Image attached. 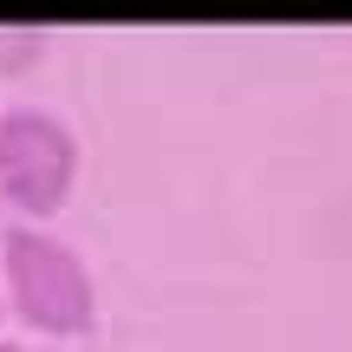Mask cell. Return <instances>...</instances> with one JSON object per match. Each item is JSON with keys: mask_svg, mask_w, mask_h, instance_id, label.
I'll return each mask as SVG.
<instances>
[{"mask_svg": "<svg viewBox=\"0 0 352 352\" xmlns=\"http://www.w3.org/2000/svg\"><path fill=\"white\" fill-rule=\"evenodd\" d=\"M78 183V138L65 118L39 104H7L0 111V202L20 209L33 228H46L65 209Z\"/></svg>", "mask_w": 352, "mask_h": 352, "instance_id": "obj_2", "label": "cell"}, {"mask_svg": "<svg viewBox=\"0 0 352 352\" xmlns=\"http://www.w3.org/2000/svg\"><path fill=\"white\" fill-rule=\"evenodd\" d=\"M0 300L20 327L46 333V340H78L98 320V280L65 235L13 222L0 235Z\"/></svg>", "mask_w": 352, "mask_h": 352, "instance_id": "obj_1", "label": "cell"}, {"mask_svg": "<svg viewBox=\"0 0 352 352\" xmlns=\"http://www.w3.org/2000/svg\"><path fill=\"white\" fill-rule=\"evenodd\" d=\"M0 352H26V346H13V340H0Z\"/></svg>", "mask_w": 352, "mask_h": 352, "instance_id": "obj_4", "label": "cell"}, {"mask_svg": "<svg viewBox=\"0 0 352 352\" xmlns=\"http://www.w3.org/2000/svg\"><path fill=\"white\" fill-rule=\"evenodd\" d=\"M46 26H0V72H26V65L46 52Z\"/></svg>", "mask_w": 352, "mask_h": 352, "instance_id": "obj_3", "label": "cell"}, {"mask_svg": "<svg viewBox=\"0 0 352 352\" xmlns=\"http://www.w3.org/2000/svg\"><path fill=\"white\" fill-rule=\"evenodd\" d=\"M0 314H7V300H0Z\"/></svg>", "mask_w": 352, "mask_h": 352, "instance_id": "obj_5", "label": "cell"}]
</instances>
